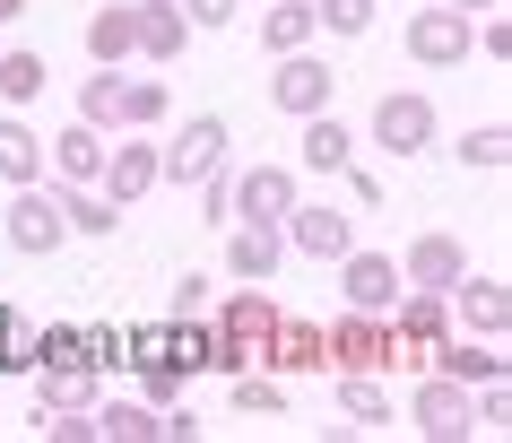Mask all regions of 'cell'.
I'll return each mask as SVG.
<instances>
[{"label": "cell", "instance_id": "cell-1", "mask_svg": "<svg viewBox=\"0 0 512 443\" xmlns=\"http://www.w3.org/2000/svg\"><path fill=\"white\" fill-rule=\"evenodd\" d=\"M322 348H330V374H417L426 348H408L391 331V313H356L339 305V322H322Z\"/></svg>", "mask_w": 512, "mask_h": 443}, {"label": "cell", "instance_id": "cell-2", "mask_svg": "<svg viewBox=\"0 0 512 443\" xmlns=\"http://www.w3.org/2000/svg\"><path fill=\"white\" fill-rule=\"evenodd\" d=\"M278 296L270 287H252V278H235V296H226V305H217V374H243V365H261L270 357V339H278Z\"/></svg>", "mask_w": 512, "mask_h": 443}, {"label": "cell", "instance_id": "cell-3", "mask_svg": "<svg viewBox=\"0 0 512 443\" xmlns=\"http://www.w3.org/2000/svg\"><path fill=\"white\" fill-rule=\"evenodd\" d=\"M235 166V131H226V113H191V122H174V131L157 139V183H200V174Z\"/></svg>", "mask_w": 512, "mask_h": 443}, {"label": "cell", "instance_id": "cell-4", "mask_svg": "<svg viewBox=\"0 0 512 443\" xmlns=\"http://www.w3.org/2000/svg\"><path fill=\"white\" fill-rule=\"evenodd\" d=\"M434 131H443V113H434L426 87H382V96H374V122H365V139H374L382 157H426Z\"/></svg>", "mask_w": 512, "mask_h": 443}, {"label": "cell", "instance_id": "cell-5", "mask_svg": "<svg viewBox=\"0 0 512 443\" xmlns=\"http://www.w3.org/2000/svg\"><path fill=\"white\" fill-rule=\"evenodd\" d=\"M0 235H9V252H27V261H44V252L70 244V218H61V183H53V174L9 192V209H0Z\"/></svg>", "mask_w": 512, "mask_h": 443}, {"label": "cell", "instance_id": "cell-6", "mask_svg": "<svg viewBox=\"0 0 512 443\" xmlns=\"http://www.w3.org/2000/svg\"><path fill=\"white\" fill-rule=\"evenodd\" d=\"M400 44H408V61L417 70H460L469 61V44H478V18L469 9H452V0H434V9H417L400 27Z\"/></svg>", "mask_w": 512, "mask_h": 443}, {"label": "cell", "instance_id": "cell-7", "mask_svg": "<svg viewBox=\"0 0 512 443\" xmlns=\"http://www.w3.org/2000/svg\"><path fill=\"white\" fill-rule=\"evenodd\" d=\"M296 166H270V157H261V166H226V226L235 218H287V209H296Z\"/></svg>", "mask_w": 512, "mask_h": 443}, {"label": "cell", "instance_id": "cell-8", "mask_svg": "<svg viewBox=\"0 0 512 443\" xmlns=\"http://www.w3.org/2000/svg\"><path fill=\"white\" fill-rule=\"evenodd\" d=\"M330 96H339V70H330V61L313 53V44H304V53H278V61H270V105L287 113V122L322 113Z\"/></svg>", "mask_w": 512, "mask_h": 443}, {"label": "cell", "instance_id": "cell-9", "mask_svg": "<svg viewBox=\"0 0 512 443\" xmlns=\"http://www.w3.org/2000/svg\"><path fill=\"white\" fill-rule=\"evenodd\" d=\"M96 192L113 209H139V200L157 192V131H113L105 148V174H96Z\"/></svg>", "mask_w": 512, "mask_h": 443}, {"label": "cell", "instance_id": "cell-10", "mask_svg": "<svg viewBox=\"0 0 512 443\" xmlns=\"http://www.w3.org/2000/svg\"><path fill=\"white\" fill-rule=\"evenodd\" d=\"M400 252H365V244H348L339 252V305H356V313H391L400 305Z\"/></svg>", "mask_w": 512, "mask_h": 443}, {"label": "cell", "instance_id": "cell-11", "mask_svg": "<svg viewBox=\"0 0 512 443\" xmlns=\"http://www.w3.org/2000/svg\"><path fill=\"white\" fill-rule=\"evenodd\" d=\"M408 426H417L426 443H460V435H469V383H452V374L417 365V400H408Z\"/></svg>", "mask_w": 512, "mask_h": 443}, {"label": "cell", "instance_id": "cell-12", "mask_svg": "<svg viewBox=\"0 0 512 443\" xmlns=\"http://www.w3.org/2000/svg\"><path fill=\"white\" fill-rule=\"evenodd\" d=\"M278 235H287V252H304V261H339V252L356 244V218H348V209H330V200H304L296 192V209L278 218Z\"/></svg>", "mask_w": 512, "mask_h": 443}, {"label": "cell", "instance_id": "cell-13", "mask_svg": "<svg viewBox=\"0 0 512 443\" xmlns=\"http://www.w3.org/2000/svg\"><path fill=\"white\" fill-rule=\"evenodd\" d=\"M105 148H113V131H96V122L70 113V122L44 139V174H53V183H96V174H105Z\"/></svg>", "mask_w": 512, "mask_h": 443}, {"label": "cell", "instance_id": "cell-14", "mask_svg": "<svg viewBox=\"0 0 512 443\" xmlns=\"http://www.w3.org/2000/svg\"><path fill=\"white\" fill-rule=\"evenodd\" d=\"M452 331L504 339V331H512V287H504V278H469V270H460V278H452Z\"/></svg>", "mask_w": 512, "mask_h": 443}, {"label": "cell", "instance_id": "cell-15", "mask_svg": "<svg viewBox=\"0 0 512 443\" xmlns=\"http://www.w3.org/2000/svg\"><path fill=\"white\" fill-rule=\"evenodd\" d=\"M278 261H287V235L270 218H235L226 226V278H252V287H270Z\"/></svg>", "mask_w": 512, "mask_h": 443}, {"label": "cell", "instance_id": "cell-16", "mask_svg": "<svg viewBox=\"0 0 512 443\" xmlns=\"http://www.w3.org/2000/svg\"><path fill=\"white\" fill-rule=\"evenodd\" d=\"M183 44H191V18L174 9V0H131V53L139 61H183Z\"/></svg>", "mask_w": 512, "mask_h": 443}, {"label": "cell", "instance_id": "cell-17", "mask_svg": "<svg viewBox=\"0 0 512 443\" xmlns=\"http://www.w3.org/2000/svg\"><path fill=\"white\" fill-rule=\"evenodd\" d=\"M426 365L478 391V383H495V374H504V339H469V331H443V339L426 348Z\"/></svg>", "mask_w": 512, "mask_h": 443}, {"label": "cell", "instance_id": "cell-18", "mask_svg": "<svg viewBox=\"0 0 512 443\" xmlns=\"http://www.w3.org/2000/svg\"><path fill=\"white\" fill-rule=\"evenodd\" d=\"M460 270H469V244H460V235H443V226H426V235L400 252V278H408V287H452Z\"/></svg>", "mask_w": 512, "mask_h": 443}, {"label": "cell", "instance_id": "cell-19", "mask_svg": "<svg viewBox=\"0 0 512 443\" xmlns=\"http://www.w3.org/2000/svg\"><path fill=\"white\" fill-rule=\"evenodd\" d=\"M391 331L408 348H434V339L452 331V287H400V305H391Z\"/></svg>", "mask_w": 512, "mask_h": 443}, {"label": "cell", "instance_id": "cell-20", "mask_svg": "<svg viewBox=\"0 0 512 443\" xmlns=\"http://www.w3.org/2000/svg\"><path fill=\"white\" fill-rule=\"evenodd\" d=\"M296 131H304V139H296V166H304V174H339V166L356 157V131H348L330 105H322V113H304Z\"/></svg>", "mask_w": 512, "mask_h": 443}, {"label": "cell", "instance_id": "cell-21", "mask_svg": "<svg viewBox=\"0 0 512 443\" xmlns=\"http://www.w3.org/2000/svg\"><path fill=\"white\" fill-rule=\"evenodd\" d=\"M270 374H330V348H322V322H296V313H278V339H270Z\"/></svg>", "mask_w": 512, "mask_h": 443}, {"label": "cell", "instance_id": "cell-22", "mask_svg": "<svg viewBox=\"0 0 512 443\" xmlns=\"http://www.w3.org/2000/svg\"><path fill=\"white\" fill-rule=\"evenodd\" d=\"M304 44H322V18H313V0H261V53H304Z\"/></svg>", "mask_w": 512, "mask_h": 443}, {"label": "cell", "instance_id": "cell-23", "mask_svg": "<svg viewBox=\"0 0 512 443\" xmlns=\"http://www.w3.org/2000/svg\"><path fill=\"white\" fill-rule=\"evenodd\" d=\"M0 183L18 192V183H44V131H35L27 113H0Z\"/></svg>", "mask_w": 512, "mask_h": 443}, {"label": "cell", "instance_id": "cell-24", "mask_svg": "<svg viewBox=\"0 0 512 443\" xmlns=\"http://www.w3.org/2000/svg\"><path fill=\"white\" fill-rule=\"evenodd\" d=\"M339 417L356 435H374V426H400V400L382 391V374H339Z\"/></svg>", "mask_w": 512, "mask_h": 443}, {"label": "cell", "instance_id": "cell-25", "mask_svg": "<svg viewBox=\"0 0 512 443\" xmlns=\"http://www.w3.org/2000/svg\"><path fill=\"white\" fill-rule=\"evenodd\" d=\"M105 374L96 365H35V409H96Z\"/></svg>", "mask_w": 512, "mask_h": 443}, {"label": "cell", "instance_id": "cell-26", "mask_svg": "<svg viewBox=\"0 0 512 443\" xmlns=\"http://www.w3.org/2000/svg\"><path fill=\"white\" fill-rule=\"evenodd\" d=\"M44 87H53V61H44V53H27V44L0 53V105H9V113H27Z\"/></svg>", "mask_w": 512, "mask_h": 443}, {"label": "cell", "instance_id": "cell-27", "mask_svg": "<svg viewBox=\"0 0 512 443\" xmlns=\"http://www.w3.org/2000/svg\"><path fill=\"white\" fill-rule=\"evenodd\" d=\"M87 61H96V70H122V61H139V53H131V0H105V9L87 18Z\"/></svg>", "mask_w": 512, "mask_h": 443}, {"label": "cell", "instance_id": "cell-28", "mask_svg": "<svg viewBox=\"0 0 512 443\" xmlns=\"http://www.w3.org/2000/svg\"><path fill=\"white\" fill-rule=\"evenodd\" d=\"M96 443H157V409H148V400H105V391H96Z\"/></svg>", "mask_w": 512, "mask_h": 443}, {"label": "cell", "instance_id": "cell-29", "mask_svg": "<svg viewBox=\"0 0 512 443\" xmlns=\"http://www.w3.org/2000/svg\"><path fill=\"white\" fill-rule=\"evenodd\" d=\"M226 383H235V409H243V417H287V374L243 365V374H226Z\"/></svg>", "mask_w": 512, "mask_h": 443}, {"label": "cell", "instance_id": "cell-30", "mask_svg": "<svg viewBox=\"0 0 512 443\" xmlns=\"http://www.w3.org/2000/svg\"><path fill=\"white\" fill-rule=\"evenodd\" d=\"M165 122H174L165 79H122V131H165Z\"/></svg>", "mask_w": 512, "mask_h": 443}, {"label": "cell", "instance_id": "cell-31", "mask_svg": "<svg viewBox=\"0 0 512 443\" xmlns=\"http://www.w3.org/2000/svg\"><path fill=\"white\" fill-rule=\"evenodd\" d=\"M452 157H460L469 174H504V166H512V131H504V122H478V131H460Z\"/></svg>", "mask_w": 512, "mask_h": 443}, {"label": "cell", "instance_id": "cell-32", "mask_svg": "<svg viewBox=\"0 0 512 443\" xmlns=\"http://www.w3.org/2000/svg\"><path fill=\"white\" fill-rule=\"evenodd\" d=\"M79 122L122 131V70H87V79H79Z\"/></svg>", "mask_w": 512, "mask_h": 443}, {"label": "cell", "instance_id": "cell-33", "mask_svg": "<svg viewBox=\"0 0 512 443\" xmlns=\"http://www.w3.org/2000/svg\"><path fill=\"white\" fill-rule=\"evenodd\" d=\"M313 18H322V35H339V44H356V35H374L382 0H313Z\"/></svg>", "mask_w": 512, "mask_h": 443}, {"label": "cell", "instance_id": "cell-34", "mask_svg": "<svg viewBox=\"0 0 512 443\" xmlns=\"http://www.w3.org/2000/svg\"><path fill=\"white\" fill-rule=\"evenodd\" d=\"M131 374H139V400H148V409H165V400H183V391H191V374L174 357H139Z\"/></svg>", "mask_w": 512, "mask_h": 443}, {"label": "cell", "instance_id": "cell-35", "mask_svg": "<svg viewBox=\"0 0 512 443\" xmlns=\"http://www.w3.org/2000/svg\"><path fill=\"white\" fill-rule=\"evenodd\" d=\"M35 435L44 443H96V417L87 409H35Z\"/></svg>", "mask_w": 512, "mask_h": 443}, {"label": "cell", "instance_id": "cell-36", "mask_svg": "<svg viewBox=\"0 0 512 443\" xmlns=\"http://www.w3.org/2000/svg\"><path fill=\"white\" fill-rule=\"evenodd\" d=\"M209 287H217L209 270H183V278H174V296H165V322H191V313H209Z\"/></svg>", "mask_w": 512, "mask_h": 443}, {"label": "cell", "instance_id": "cell-37", "mask_svg": "<svg viewBox=\"0 0 512 443\" xmlns=\"http://www.w3.org/2000/svg\"><path fill=\"white\" fill-rule=\"evenodd\" d=\"M0 374H27V313L0 296Z\"/></svg>", "mask_w": 512, "mask_h": 443}, {"label": "cell", "instance_id": "cell-38", "mask_svg": "<svg viewBox=\"0 0 512 443\" xmlns=\"http://www.w3.org/2000/svg\"><path fill=\"white\" fill-rule=\"evenodd\" d=\"M79 348H87V365H96V374H122V365H131V357H122V331H113V322H96V331L79 322Z\"/></svg>", "mask_w": 512, "mask_h": 443}, {"label": "cell", "instance_id": "cell-39", "mask_svg": "<svg viewBox=\"0 0 512 443\" xmlns=\"http://www.w3.org/2000/svg\"><path fill=\"white\" fill-rule=\"evenodd\" d=\"M174 9H183V18H191V27H235V18H243V0H174Z\"/></svg>", "mask_w": 512, "mask_h": 443}, {"label": "cell", "instance_id": "cell-40", "mask_svg": "<svg viewBox=\"0 0 512 443\" xmlns=\"http://www.w3.org/2000/svg\"><path fill=\"white\" fill-rule=\"evenodd\" d=\"M339 174H348V200H356V209H382V183H374V174H365V166H356V157H348V166H339Z\"/></svg>", "mask_w": 512, "mask_h": 443}, {"label": "cell", "instance_id": "cell-41", "mask_svg": "<svg viewBox=\"0 0 512 443\" xmlns=\"http://www.w3.org/2000/svg\"><path fill=\"white\" fill-rule=\"evenodd\" d=\"M18 18H27V0H0V27H18Z\"/></svg>", "mask_w": 512, "mask_h": 443}, {"label": "cell", "instance_id": "cell-42", "mask_svg": "<svg viewBox=\"0 0 512 443\" xmlns=\"http://www.w3.org/2000/svg\"><path fill=\"white\" fill-rule=\"evenodd\" d=\"M452 9H469V18H478V9H504V0H452Z\"/></svg>", "mask_w": 512, "mask_h": 443}]
</instances>
